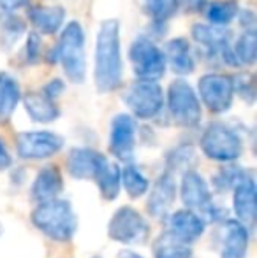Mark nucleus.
Listing matches in <instances>:
<instances>
[{
  "label": "nucleus",
  "mask_w": 257,
  "mask_h": 258,
  "mask_svg": "<svg viewBox=\"0 0 257 258\" xmlns=\"http://www.w3.org/2000/svg\"><path fill=\"white\" fill-rule=\"evenodd\" d=\"M122 56H120V25L117 20L100 23L95 44V85L99 92H115L122 85Z\"/></svg>",
  "instance_id": "f257e3e1"
},
{
  "label": "nucleus",
  "mask_w": 257,
  "mask_h": 258,
  "mask_svg": "<svg viewBox=\"0 0 257 258\" xmlns=\"http://www.w3.org/2000/svg\"><path fill=\"white\" fill-rule=\"evenodd\" d=\"M30 220L41 234L55 242H69L78 230L76 211L65 199H53L37 204L32 211Z\"/></svg>",
  "instance_id": "f03ea898"
},
{
  "label": "nucleus",
  "mask_w": 257,
  "mask_h": 258,
  "mask_svg": "<svg viewBox=\"0 0 257 258\" xmlns=\"http://www.w3.org/2000/svg\"><path fill=\"white\" fill-rule=\"evenodd\" d=\"M57 60L62 63L65 74L71 81L83 83L86 76V60H85V34L78 21L65 25L57 44L55 51Z\"/></svg>",
  "instance_id": "7ed1b4c3"
},
{
  "label": "nucleus",
  "mask_w": 257,
  "mask_h": 258,
  "mask_svg": "<svg viewBox=\"0 0 257 258\" xmlns=\"http://www.w3.org/2000/svg\"><path fill=\"white\" fill-rule=\"evenodd\" d=\"M201 150L213 162L233 163L243 153L240 136L224 123H210L201 136Z\"/></svg>",
  "instance_id": "20e7f679"
},
{
  "label": "nucleus",
  "mask_w": 257,
  "mask_h": 258,
  "mask_svg": "<svg viewBox=\"0 0 257 258\" xmlns=\"http://www.w3.org/2000/svg\"><path fill=\"white\" fill-rule=\"evenodd\" d=\"M168 107L173 121L185 128H194L201 121V102L192 86L183 79H176L169 85Z\"/></svg>",
  "instance_id": "39448f33"
},
{
  "label": "nucleus",
  "mask_w": 257,
  "mask_h": 258,
  "mask_svg": "<svg viewBox=\"0 0 257 258\" xmlns=\"http://www.w3.org/2000/svg\"><path fill=\"white\" fill-rule=\"evenodd\" d=\"M180 197L187 211H192L202 221L217 220V206L213 202L212 190L201 174L189 170L182 176L180 183Z\"/></svg>",
  "instance_id": "423d86ee"
},
{
  "label": "nucleus",
  "mask_w": 257,
  "mask_h": 258,
  "mask_svg": "<svg viewBox=\"0 0 257 258\" xmlns=\"http://www.w3.org/2000/svg\"><path fill=\"white\" fill-rule=\"evenodd\" d=\"M108 235L120 244H143L150 237V225L139 211L130 206H122L108 223Z\"/></svg>",
  "instance_id": "0eeeda50"
},
{
  "label": "nucleus",
  "mask_w": 257,
  "mask_h": 258,
  "mask_svg": "<svg viewBox=\"0 0 257 258\" xmlns=\"http://www.w3.org/2000/svg\"><path fill=\"white\" fill-rule=\"evenodd\" d=\"M129 60L141 81H157L166 72L164 53L153 41L146 37H137L129 49Z\"/></svg>",
  "instance_id": "6e6552de"
},
{
  "label": "nucleus",
  "mask_w": 257,
  "mask_h": 258,
  "mask_svg": "<svg viewBox=\"0 0 257 258\" xmlns=\"http://www.w3.org/2000/svg\"><path fill=\"white\" fill-rule=\"evenodd\" d=\"M125 104L136 118L151 119L159 116L164 105L162 88L153 81H136L130 85L124 97Z\"/></svg>",
  "instance_id": "1a4fd4ad"
},
{
  "label": "nucleus",
  "mask_w": 257,
  "mask_h": 258,
  "mask_svg": "<svg viewBox=\"0 0 257 258\" xmlns=\"http://www.w3.org/2000/svg\"><path fill=\"white\" fill-rule=\"evenodd\" d=\"M199 95L206 107L212 112H226L233 105L234 88L233 78L226 74H204L197 83Z\"/></svg>",
  "instance_id": "9d476101"
},
{
  "label": "nucleus",
  "mask_w": 257,
  "mask_h": 258,
  "mask_svg": "<svg viewBox=\"0 0 257 258\" xmlns=\"http://www.w3.org/2000/svg\"><path fill=\"white\" fill-rule=\"evenodd\" d=\"M64 148V139L53 132H21L16 136V151L23 160H44Z\"/></svg>",
  "instance_id": "9b49d317"
},
{
  "label": "nucleus",
  "mask_w": 257,
  "mask_h": 258,
  "mask_svg": "<svg viewBox=\"0 0 257 258\" xmlns=\"http://www.w3.org/2000/svg\"><path fill=\"white\" fill-rule=\"evenodd\" d=\"M229 35L231 32L224 30L222 27H213V25H194L192 28V37L199 46H202V49L206 51V54H219L222 56V60L226 63L236 65L234 60L233 49L229 46Z\"/></svg>",
  "instance_id": "f8f14e48"
},
{
  "label": "nucleus",
  "mask_w": 257,
  "mask_h": 258,
  "mask_svg": "<svg viewBox=\"0 0 257 258\" xmlns=\"http://www.w3.org/2000/svg\"><path fill=\"white\" fill-rule=\"evenodd\" d=\"M233 207L238 223L252 230L257 220V188L252 174H247L233 188Z\"/></svg>",
  "instance_id": "ddd939ff"
},
{
  "label": "nucleus",
  "mask_w": 257,
  "mask_h": 258,
  "mask_svg": "<svg viewBox=\"0 0 257 258\" xmlns=\"http://www.w3.org/2000/svg\"><path fill=\"white\" fill-rule=\"evenodd\" d=\"M136 146V121L130 114L115 116L111 123L110 150L118 160L130 163Z\"/></svg>",
  "instance_id": "4468645a"
},
{
  "label": "nucleus",
  "mask_w": 257,
  "mask_h": 258,
  "mask_svg": "<svg viewBox=\"0 0 257 258\" xmlns=\"http://www.w3.org/2000/svg\"><path fill=\"white\" fill-rule=\"evenodd\" d=\"M106 156L88 148H74L67 155V172L74 179H95L106 163Z\"/></svg>",
  "instance_id": "2eb2a0df"
},
{
  "label": "nucleus",
  "mask_w": 257,
  "mask_h": 258,
  "mask_svg": "<svg viewBox=\"0 0 257 258\" xmlns=\"http://www.w3.org/2000/svg\"><path fill=\"white\" fill-rule=\"evenodd\" d=\"M176 199V181L175 174L166 170L151 186L148 195V213L153 218H166L169 216L171 206Z\"/></svg>",
  "instance_id": "dca6fc26"
},
{
  "label": "nucleus",
  "mask_w": 257,
  "mask_h": 258,
  "mask_svg": "<svg viewBox=\"0 0 257 258\" xmlns=\"http://www.w3.org/2000/svg\"><path fill=\"white\" fill-rule=\"evenodd\" d=\"M169 230L168 234H171L175 239H178L180 242L185 244H192L194 241H197L202 234H204L206 223L194 214L192 211H176V213L169 214Z\"/></svg>",
  "instance_id": "f3484780"
},
{
  "label": "nucleus",
  "mask_w": 257,
  "mask_h": 258,
  "mask_svg": "<svg viewBox=\"0 0 257 258\" xmlns=\"http://www.w3.org/2000/svg\"><path fill=\"white\" fill-rule=\"evenodd\" d=\"M64 190V177L57 165H46L35 176L30 188V197L37 204L59 199L60 191Z\"/></svg>",
  "instance_id": "a211bd4d"
},
{
  "label": "nucleus",
  "mask_w": 257,
  "mask_h": 258,
  "mask_svg": "<svg viewBox=\"0 0 257 258\" xmlns=\"http://www.w3.org/2000/svg\"><path fill=\"white\" fill-rule=\"evenodd\" d=\"M166 63L169 61L171 69L180 76H187L190 72H194L195 61L190 51V44L183 37H176L166 44Z\"/></svg>",
  "instance_id": "6ab92c4d"
},
{
  "label": "nucleus",
  "mask_w": 257,
  "mask_h": 258,
  "mask_svg": "<svg viewBox=\"0 0 257 258\" xmlns=\"http://www.w3.org/2000/svg\"><path fill=\"white\" fill-rule=\"evenodd\" d=\"M248 230L236 220L226 221L222 258H245L248 248Z\"/></svg>",
  "instance_id": "aec40b11"
},
{
  "label": "nucleus",
  "mask_w": 257,
  "mask_h": 258,
  "mask_svg": "<svg viewBox=\"0 0 257 258\" xmlns=\"http://www.w3.org/2000/svg\"><path fill=\"white\" fill-rule=\"evenodd\" d=\"M25 109L28 116L37 123H52L59 119L60 109L55 104V100L48 99L42 92H30L23 99Z\"/></svg>",
  "instance_id": "412c9836"
},
{
  "label": "nucleus",
  "mask_w": 257,
  "mask_h": 258,
  "mask_svg": "<svg viewBox=\"0 0 257 258\" xmlns=\"http://www.w3.org/2000/svg\"><path fill=\"white\" fill-rule=\"evenodd\" d=\"M65 18V11L62 7H44L32 6L28 9V20L39 32L46 35H52L60 30Z\"/></svg>",
  "instance_id": "4be33fe9"
},
{
  "label": "nucleus",
  "mask_w": 257,
  "mask_h": 258,
  "mask_svg": "<svg viewBox=\"0 0 257 258\" xmlns=\"http://www.w3.org/2000/svg\"><path fill=\"white\" fill-rule=\"evenodd\" d=\"M99 186L100 197L104 201L111 202L120 195L122 190V169L118 167V163H113L110 160H106V163L102 165V169L99 170L97 177L93 179Z\"/></svg>",
  "instance_id": "5701e85b"
},
{
  "label": "nucleus",
  "mask_w": 257,
  "mask_h": 258,
  "mask_svg": "<svg viewBox=\"0 0 257 258\" xmlns=\"http://www.w3.org/2000/svg\"><path fill=\"white\" fill-rule=\"evenodd\" d=\"M20 99L21 92L16 79L6 72H0V123L9 121Z\"/></svg>",
  "instance_id": "b1692460"
},
{
  "label": "nucleus",
  "mask_w": 257,
  "mask_h": 258,
  "mask_svg": "<svg viewBox=\"0 0 257 258\" xmlns=\"http://www.w3.org/2000/svg\"><path fill=\"white\" fill-rule=\"evenodd\" d=\"M155 258H192V248L185 242H180L171 234L164 232L153 244Z\"/></svg>",
  "instance_id": "393cba45"
},
{
  "label": "nucleus",
  "mask_w": 257,
  "mask_h": 258,
  "mask_svg": "<svg viewBox=\"0 0 257 258\" xmlns=\"http://www.w3.org/2000/svg\"><path fill=\"white\" fill-rule=\"evenodd\" d=\"M122 186L125 188L130 199H139L150 190V181L146 176L141 174V170L136 165L127 163L122 169Z\"/></svg>",
  "instance_id": "a878e982"
},
{
  "label": "nucleus",
  "mask_w": 257,
  "mask_h": 258,
  "mask_svg": "<svg viewBox=\"0 0 257 258\" xmlns=\"http://www.w3.org/2000/svg\"><path fill=\"white\" fill-rule=\"evenodd\" d=\"M236 0H217L212 2L206 9V18L213 27H224L238 14Z\"/></svg>",
  "instance_id": "bb28decb"
},
{
  "label": "nucleus",
  "mask_w": 257,
  "mask_h": 258,
  "mask_svg": "<svg viewBox=\"0 0 257 258\" xmlns=\"http://www.w3.org/2000/svg\"><path fill=\"white\" fill-rule=\"evenodd\" d=\"M236 65H252L255 61V32L247 30L241 34L233 49Z\"/></svg>",
  "instance_id": "cd10ccee"
},
{
  "label": "nucleus",
  "mask_w": 257,
  "mask_h": 258,
  "mask_svg": "<svg viewBox=\"0 0 257 258\" xmlns=\"http://www.w3.org/2000/svg\"><path fill=\"white\" fill-rule=\"evenodd\" d=\"M176 0H144V11L155 23H164L176 13Z\"/></svg>",
  "instance_id": "c85d7f7f"
},
{
  "label": "nucleus",
  "mask_w": 257,
  "mask_h": 258,
  "mask_svg": "<svg viewBox=\"0 0 257 258\" xmlns=\"http://www.w3.org/2000/svg\"><path fill=\"white\" fill-rule=\"evenodd\" d=\"M245 176H247V172H245L243 169H240V167H234V165H229L227 169L220 170L219 176L213 177V183H215L217 190L226 191V190H229V188L236 186V184L240 183Z\"/></svg>",
  "instance_id": "c756f323"
},
{
  "label": "nucleus",
  "mask_w": 257,
  "mask_h": 258,
  "mask_svg": "<svg viewBox=\"0 0 257 258\" xmlns=\"http://www.w3.org/2000/svg\"><path fill=\"white\" fill-rule=\"evenodd\" d=\"M233 88L234 93L241 97L243 100H247L248 104H252L255 100V86H254V76L243 72V74L233 78Z\"/></svg>",
  "instance_id": "7c9ffc66"
},
{
  "label": "nucleus",
  "mask_w": 257,
  "mask_h": 258,
  "mask_svg": "<svg viewBox=\"0 0 257 258\" xmlns=\"http://www.w3.org/2000/svg\"><path fill=\"white\" fill-rule=\"evenodd\" d=\"M169 169L168 172H173V170H183V174L190 170V163H194V151L192 148H178L171 153V158L168 160Z\"/></svg>",
  "instance_id": "2f4dec72"
},
{
  "label": "nucleus",
  "mask_w": 257,
  "mask_h": 258,
  "mask_svg": "<svg viewBox=\"0 0 257 258\" xmlns=\"http://www.w3.org/2000/svg\"><path fill=\"white\" fill-rule=\"evenodd\" d=\"M2 28H4V39H9V41L14 42L23 34L25 25H23V21L18 20V18H9V20H6V23L2 25Z\"/></svg>",
  "instance_id": "473e14b6"
},
{
  "label": "nucleus",
  "mask_w": 257,
  "mask_h": 258,
  "mask_svg": "<svg viewBox=\"0 0 257 258\" xmlns=\"http://www.w3.org/2000/svg\"><path fill=\"white\" fill-rule=\"evenodd\" d=\"M41 48H42V42H41V39H39V35L37 34L28 35L27 58L30 63H39V60H41Z\"/></svg>",
  "instance_id": "72a5a7b5"
},
{
  "label": "nucleus",
  "mask_w": 257,
  "mask_h": 258,
  "mask_svg": "<svg viewBox=\"0 0 257 258\" xmlns=\"http://www.w3.org/2000/svg\"><path fill=\"white\" fill-rule=\"evenodd\" d=\"M64 90H65V85H64L62 79H52V81H49L48 85L44 86V90H42V93H44V95L48 97V99L55 100L59 95H62Z\"/></svg>",
  "instance_id": "f704fd0d"
},
{
  "label": "nucleus",
  "mask_w": 257,
  "mask_h": 258,
  "mask_svg": "<svg viewBox=\"0 0 257 258\" xmlns=\"http://www.w3.org/2000/svg\"><path fill=\"white\" fill-rule=\"evenodd\" d=\"M28 4H30V0H0V9L13 13V11L21 9V7L28 6Z\"/></svg>",
  "instance_id": "c9c22d12"
},
{
  "label": "nucleus",
  "mask_w": 257,
  "mask_h": 258,
  "mask_svg": "<svg viewBox=\"0 0 257 258\" xmlns=\"http://www.w3.org/2000/svg\"><path fill=\"white\" fill-rule=\"evenodd\" d=\"M13 165V158H11L9 151H7V146L2 139H0V172L2 170H7Z\"/></svg>",
  "instance_id": "e433bc0d"
},
{
  "label": "nucleus",
  "mask_w": 257,
  "mask_h": 258,
  "mask_svg": "<svg viewBox=\"0 0 257 258\" xmlns=\"http://www.w3.org/2000/svg\"><path fill=\"white\" fill-rule=\"evenodd\" d=\"M204 2L206 0H176V4L182 6L185 11H189V13H197V11H201L202 7H204Z\"/></svg>",
  "instance_id": "4c0bfd02"
},
{
  "label": "nucleus",
  "mask_w": 257,
  "mask_h": 258,
  "mask_svg": "<svg viewBox=\"0 0 257 258\" xmlns=\"http://www.w3.org/2000/svg\"><path fill=\"white\" fill-rule=\"evenodd\" d=\"M117 258H143V256L137 255V253H134V251H130V249H124V251L118 253Z\"/></svg>",
  "instance_id": "58836bf2"
},
{
  "label": "nucleus",
  "mask_w": 257,
  "mask_h": 258,
  "mask_svg": "<svg viewBox=\"0 0 257 258\" xmlns=\"http://www.w3.org/2000/svg\"><path fill=\"white\" fill-rule=\"evenodd\" d=\"M92 258H102V256H92Z\"/></svg>",
  "instance_id": "ea45409f"
}]
</instances>
